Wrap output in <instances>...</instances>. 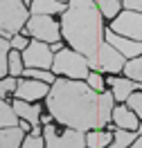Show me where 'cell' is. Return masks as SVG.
<instances>
[{"mask_svg":"<svg viewBox=\"0 0 142 148\" xmlns=\"http://www.w3.org/2000/svg\"><path fill=\"white\" fill-rule=\"evenodd\" d=\"M47 110L61 123L75 130L102 128L113 117V94H97L90 85L77 81H54L47 94Z\"/></svg>","mask_w":142,"mask_h":148,"instance_id":"obj_1","label":"cell"},{"mask_svg":"<svg viewBox=\"0 0 142 148\" xmlns=\"http://www.w3.org/2000/svg\"><path fill=\"white\" fill-rule=\"evenodd\" d=\"M63 34L70 40L90 67L99 70V49L102 40V14L97 11L93 0H70L66 16H63Z\"/></svg>","mask_w":142,"mask_h":148,"instance_id":"obj_2","label":"cell"},{"mask_svg":"<svg viewBox=\"0 0 142 148\" xmlns=\"http://www.w3.org/2000/svg\"><path fill=\"white\" fill-rule=\"evenodd\" d=\"M27 20V11L20 0H0V34L2 38H11Z\"/></svg>","mask_w":142,"mask_h":148,"instance_id":"obj_3","label":"cell"},{"mask_svg":"<svg viewBox=\"0 0 142 148\" xmlns=\"http://www.w3.org/2000/svg\"><path fill=\"white\" fill-rule=\"evenodd\" d=\"M52 65H54L57 74H66V76H72V79L88 76V61L81 54H77V52H68V49L57 52Z\"/></svg>","mask_w":142,"mask_h":148,"instance_id":"obj_4","label":"cell"},{"mask_svg":"<svg viewBox=\"0 0 142 148\" xmlns=\"http://www.w3.org/2000/svg\"><path fill=\"white\" fill-rule=\"evenodd\" d=\"M45 144L47 148H84V132L81 130H66L57 132L54 126L45 123Z\"/></svg>","mask_w":142,"mask_h":148,"instance_id":"obj_5","label":"cell"},{"mask_svg":"<svg viewBox=\"0 0 142 148\" xmlns=\"http://www.w3.org/2000/svg\"><path fill=\"white\" fill-rule=\"evenodd\" d=\"M27 32L41 40H52V43L59 40V27L54 20H50V16H34L27 25Z\"/></svg>","mask_w":142,"mask_h":148,"instance_id":"obj_6","label":"cell"},{"mask_svg":"<svg viewBox=\"0 0 142 148\" xmlns=\"http://www.w3.org/2000/svg\"><path fill=\"white\" fill-rule=\"evenodd\" d=\"M113 32L126 34L131 38H142V14H135V11L120 14V18L113 20Z\"/></svg>","mask_w":142,"mask_h":148,"instance_id":"obj_7","label":"cell"},{"mask_svg":"<svg viewBox=\"0 0 142 148\" xmlns=\"http://www.w3.org/2000/svg\"><path fill=\"white\" fill-rule=\"evenodd\" d=\"M23 61L27 63V67H50V63H54V61H52V52H50L41 40L29 43V45L25 47Z\"/></svg>","mask_w":142,"mask_h":148,"instance_id":"obj_8","label":"cell"},{"mask_svg":"<svg viewBox=\"0 0 142 148\" xmlns=\"http://www.w3.org/2000/svg\"><path fill=\"white\" fill-rule=\"evenodd\" d=\"M108 43L120 52L122 56H142V43L140 40H129V38H120L113 29L106 34Z\"/></svg>","mask_w":142,"mask_h":148,"instance_id":"obj_9","label":"cell"},{"mask_svg":"<svg viewBox=\"0 0 142 148\" xmlns=\"http://www.w3.org/2000/svg\"><path fill=\"white\" fill-rule=\"evenodd\" d=\"M122 65H124L122 54H120L113 45H106V43H104V45H102V49H99V70L117 72Z\"/></svg>","mask_w":142,"mask_h":148,"instance_id":"obj_10","label":"cell"},{"mask_svg":"<svg viewBox=\"0 0 142 148\" xmlns=\"http://www.w3.org/2000/svg\"><path fill=\"white\" fill-rule=\"evenodd\" d=\"M47 92V85L43 81H20L16 85V94H18V99H41L43 94Z\"/></svg>","mask_w":142,"mask_h":148,"instance_id":"obj_11","label":"cell"},{"mask_svg":"<svg viewBox=\"0 0 142 148\" xmlns=\"http://www.w3.org/2000/svg\"><path fill=\"white\" fill-rule=\"evenodd\" d=\"M23 139V128L9 126V128H0V148H18Z\"/></svg>","mask_w":142,"mask_h":148,"instance_id":"obj_12","label":"cell"},{"mask_svg":"<svg viewBox=\"0 0 142 148\" xmlns=\"http://www.w3.org/2000/svg\"><path fill=\"white\" fill-rule=\"evenodd\" d=\"M108 83L113 88V97L115 99H129L131 92L135 90V81L133 79H108Z\"/></svg>","mask_w":142,"mask_h":148,"instance_id":"obj_13","label":"cell"},{"mask_svg":"<svg viewBox=\"0 0 142 148\" xmlns=\"http://www.w3.org/2000/svg\"><path fill=\"white\" fill-rule=\"evenodd\" d=\"M32 11H34V16H50V14L63 11V2H59V0H34Z\"/></svg>","mask_w":142,"mask_h":148,"instance_id":"obj_14","label":"cell"},{"mask_svg":"<svg viewBox=\"0 0 142 148\" xmlns=\"http://www.w3.org/2000/svg\"><path fill=\"white\" fill-rule=\"evenodd\" d=\"M14 110H16V114H20L23 119H27L32 126H36L38 119H41V108H38V106H29V103H25L23 99L14 103Z\"/></svg>","mask_w":142,"mask_h":148,"instance_id":"obj_15","label":"cell"},{"mask_svg":"<svg viewBox=\"0 0 142 148\" xmlns=\"http://www.w3.org/2000/svg\"><path fill=\"white\" fill-rule=\"evenodd\" d=\"M113 119L120 128H140V126H138V117L133 114L131 108H115Z\"/></svg>","mask_w":142,"mask_h":148,"instance_id":"obj_16","label":"cell"},{"mask_svg":"<svg viewBox=\"0 0 142 148\" xmlns=\"http://www.w3.org/2000/svg\"><path fill=\"white\" fill-rule=\"evenodd\" d=\"M9 126H16V110L5 101H0V128H9Z\"/></svg>","mask_w":142,"mask_h":148,"instance_id":"obj_17","label":"cell"},{"mask_svg":"<svg viewBox=\"0 0 142 148\" xmlns=\"http://www.w3.org/2000/svg\"><path fill=\"white\" fill-rule=\"evenodd\" d=\"M111 139H113L111 132H90L86 144H88V148H99V146H108Z\"/></svg>","mask_w":142,"mask_h":148,"instance_id":"obj_18","label":"cell"},{"mask_svg":"<svg viewBox=\"0 0 142 148\" xmlns=\"http://www.w3.org/2000/svg\"><path fill=\"white\" fill-rule=\"evenodd\" d=\"M124 72L129 74V79H133V81H142V56H138L131 63H126Z\"/></svg>","mask_w":142,"mask_h":148,"instance_id":"obj_19","label":"cell"},{"mask_svg":"<svg viewBox=\"0 0 142 148\" xmlns=\"http://www.w3.org/2000/svg\"><path fill=\"white\" fill-rule=\"evenodd\" d=\"M97 5H99V9H102V14L104 16H115L117 14V9H120V0H95Z\"/></svg>","mask_w":142,"mask_h":148,"instance_id":"obj_20","label":"cell"},{"mask_svg":"<svg viewBox=\"0 0 142 148\" xmlns=\"http://www.w3.org/2000/svg\"><path fill=\"white\" fill-rule=\"evenodd\" d=\"M7 49H9V43L5 40V38L0 36V76L7 72V67H9V58H7Z\"/></svg>","mask_w":142,"mask_h":148,"instance_id":"obj_21","label":"cell"},{"mask_svg":"<svg viewBox=\"0 0 142 148\" xmlns=\"http://www.w3.org/2000/svg\"><path fill=\"white\" fill-rule=\"evenodd\" d=\"M115 144H120L122 148L133 144V132H129V130H117V132H115Z\"/></svg>","mask_w":142,"mask_h":148,"instance_id":"obj_22","label":"cell"},{"mask_svg":"<svg viewBox=\"0 0 142 148\" xmlns=\"http://www.w3.org/2000/svg\"><path fill=\"white\" fill-rule=\"evenodd\" d=\"M20 70H23L20 54H18V52H11V56H9V72L11 74H20Z\"/></svg>","mask_w":142,"mask_h":148,"instance_id":"obj_23","label":"cell"},{"mask_svg":"<svg viewBox=\"0 0 142 148\" xmlns=\"http://www.w3.org/2000/svg\"><path fill=\"white\" fill-rule=\"evenodd\" d=\"M126 101H129V108L138 112V117H142V94H131Z\"/></svg>","mask_w":142,"mask_h":148,"instance_id":"obj_24","label":"cell"},{"mask_svg":"<svg viewBox=\"0 0 142 148\" xmlns=\"http://www.w3.org/2000/svg\"><path fill=\"white\" fill-rule=\"evenodd\" d=\"M27 74L32 76V79H36V81H43V83H52V81H54V76H52V74H47V72H38V70H32V67L27 70Z\"/></svg>","mask_w":142,"mask_h":148,"instance_id":"obj_25","label":"cell"},{"mask_svg":"<svg viewBox=\"0 0 142 148\" xmlns=\"http://www.w3.org/2000/svg\"><path fill=\"white\" fill-rule=\"evenodd\" d=\"M88 85L97 90V92H102V88H104V81H102V76L99 74H88Z\"/></svg>","mask_w":142,"mask_h":148,"instance_id":"obj_26","label":"cell"},{"mask_svg":"<svg viewBox=\"0 0 142 148\" xmlns=\"http://www.w3.org/2000/svg\"><path fill=\"white\" fill-rule=\"evenodd\" d=\"M16 85H18V83H16L14 79H5V81H0V97H5L7 92H11Z\"/></svg>","mask_w":142,"mask_h":148,"instance_id":"obj_27","label":"cell"},{"mask_svg":"<svg viewBox=\"0 0 142 148\" xmlns=\"http://www.w3.org/2000/svg\"><path fill=\"white\" fill-rule=\"evenodd\" d=\"M23 148H43V141H41V137H36V135H32V137L23 144Z\"/></svg>","mask_w":142,"mask_h":148,"instance_id":"obj_28","label":"cell"},{"mask_svg":"<svg viewBox=\"0 0 142 148\" xmlns=\"http://www.w3.org/2000/svg\"><path fill=\"white\" fill-rule=\"evenodd\" d=\"M122 5H126L129 9H135V11H142V0H124Z\"/></svg>","mask_w":142,"mask_h":148,"instance_id":"obj_29","label":"cell"},{"mask_svg":"<svg viewBox=\"0 0 142 148\" xmlns=\"http://www.w3.org/2000/svg\"><path fill=\"white\" fill-rule=\"evenodd\" d=\"M11 45L16 47V49H25V47H27V40H25V38H20V36H16L14 40H11Z\"/></svg>","mask_w":142,"mask_h":148,"instance_id":"obj_30","label":"cell"},{"mask_svg":"<svg viewBox=\"0 0 142 148\" xmlns=\"http://www.w3.org/2000/svg\"><path fill=\"white\" fill-rule=\"evenodd\" d=\"M131 148H142V137L138 139V144H135V146H131Z\"/></svg>","mask_w":142,"mask_h":148,"instance_id":"obj_31","label":"cell"},{"mask_svg":"<svg viewBox=\"0 0 142 148\" xmlns=\"http://www.w3.org/2000/svg\"><path fill=\"white\" fill-rule=\"evenodd\" d=\"M108 148H122V146H120V144H115V146H108Z\"/></svg>","mask_w":142,"mask_h":148,"instance_id":"obj_32","label":"cell"},{"mask_svg":"<svg viewBox=\"0 0 142 148\" xmlns=\"http://www.w3.org/2000/svg\"><path fill=\"white\" fill-rule=\"evenodd\" d=\"M138 130H140V132H142V126H140V128H138Z\"/></svg>","mask_w":142,"mask_h":148,"instance_id":"obj_33","label":"cell"}]
</instances>
